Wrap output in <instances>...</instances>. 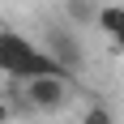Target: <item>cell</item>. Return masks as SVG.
I'll use <instances>...</instances> for the list:
<instances>
[{"label": "cell", "instance_id": "obj_1", "mask_svg": "<svg viewBox=\"0 0 124 124\" xmlns=\"http://www.w3.org/2000/svg\"><path fill=\"white\" fill-rule=\"evenodd\" d=\"M0 73L30 81V77H69L64 64H56L43 47H34L26 34L17 30H0Z\"/></svg>", "mask_w": 124, "mask_h": 124}, {"label": "cell", "instance_id": "obj_2", "mask_svg": "<svg viewBox=\"0 0 124 124\" xmlns=\"http://www.w3.org/2000/svg\"><path fill=\"white\" fill-rule=\"evenodd\" d=\"M26 86V107L30 111H60L69 103V77H30Z\"/></svg>", "mask_w": 124, "mask_h": 124}, {"label": "cell", "instance_id": "obj_3", "mask_svg": "<svg viewBox=\"0 0 124 124\" xmlns=\"http://www.w3.org/2000/svg\"><path fill=\"white\" fill-rule=\"evenodd\" d=\"M43 51H47L56 64H64L69 73H73L77 64H81V51H77V39L64 30V26H51L47 34H43Z\"/></svg>", "mask_w": 124, "mask_h": 124}, {"label": "cell", "instance_id": "obj_4", "mask_svg": "<svg viewBox=\"0 0 124 124\" xmlns=\"http://www.w3.org/2000/svg\"><path fill=\"white\" fill-rule=\"evenodd\" d=\"M81 124H116L111 107H103V103H90L86 111H81Z\"/></svg>", "mask_w": 124, "mask_h": 124}, {"label": "cell", "instance_id": "obj_5", "mask_svg": "<svg viewBox=\"0 0 124 124\" xmlns=\"http://www.w3.org/2000/svg\"><path fill=\"white\" fill-rule=\"evenodd\" d=\"M69 13H73L77 22H90V17H94V9H90L86 0H69Z\"/></svg>", "mask_w": 124, "mask_h": 124}, {"label": "cell", "instance_id": "obj_6", "mask_svg": "<svg viewBox=\"0 0 124 124\" xmlns=\"http://www.w3.org/2000/svg\"><path fill=\"white\" fill-rule=\"evenodd\" d=\"M9 116H13V103H9V99H0V124H9Z\"/></svg>", "mask_w": 124, "mask_h": 124}, {"label": "cell", "instance_id": "obj_7", "mask_svg": "<svg viewBox=\"0 0 124 124\" xmlns=\"http://www.w3.org/2000/svg\"><path fill=\"white\" fill-rule=\"evenodd\" d=\"M111 51H116V56H124V34H120V39H111Z\"/></svg>", "mask_w": 124, "mask_h": 124}, {"label": "cell", "instance_id": "obj_8", "mask_svg": "<svg viewBox=\"0 0 124 124\" xmlns=\"http://www.w3.org/2000/svg\"><path fill=\"white\" fill-rule=\"evenodd\" d=\"M0 30H4V26H0Z\"/></svg>", "mask_w": 124, "mask_h": 124}]
</instances>
